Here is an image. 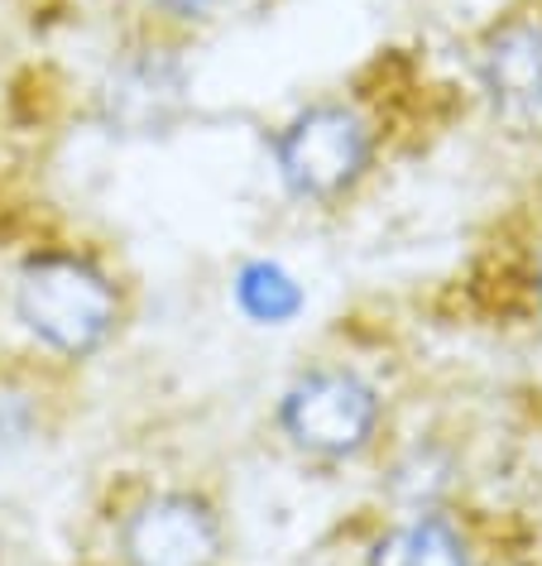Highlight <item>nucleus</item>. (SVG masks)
<instances>
[{"label": "nucleus", "mask_w": 542, "mask_h": 566, "mask_svg": "<svg viewBox=\"0 0 542 566\" xmlns=\"http://www.w3.org/2000/svg\"><path fill=\"white\" fill-rule=\"evenodd\" d=\"M480 82L504 116H542V20H513L490 34Z\"/></svg>", "instance_id": "423d86ee"}, {"label": "nucleus", "mask_w": 542, "mask_h": 566, "mask_svg": "<svg viewBox=\"0 0 542 566\" xmlns=\"http://www.w3.org/2000/svg\"><path fill=\"white\" fill-rule=\"evenodd\" d=\"M538 293H542V264H538Z\"/></svg>", "instance_id": "9b49d317"}, {"label": "nucleus", "mask_w": 542, "mask_h": 566, "mask_svg": "<svg viewBox=\"0 0 542 566\" xmlns=\"http://www.w3.org/2000/svg\"><path fill=\"white\" fill-rule=\"evenodd\" d=\"M39 437V394L20 379H0V457L30 447Z\"/></svg>", "instance_id": "1a4fd4ad"}, {"label": "nucleus", "mask_w": 542, "mask_h": 566, "mask_svg": "<svg viewBox=\"0 0 542 566\" xmlns=\"http://www.w3.org/2000/svg\"><path fill=\"white\" fill-rule=\"evenodd\" d=\"M183 96H188V77L174 53L139 49L116 63V73L102 87V111L106 125H116L121 135H159L178 120Z\"/></svg>", "instance_id": "39448f33"}, {"label": "nucleus", "mask_w": 542, "mask_h": 566, "mask_svg": "<svg viewBox=\"0 0 542 566\" xmlns=\"http://www.w3.org/2000/svg\"><path fill=\"white\" fill-rule=\"evenodd\" d=\"M221 552V523L202 494L159 490L121 523L125 566H211Z\"/></svg>", "instance_id": "20e7f679"}, {"label": "nucleus", "mask_w": 542, "mask_h": 566, "mask_svg": "<svg viewBox=\"0 0 542 566\" xmlns=\"http://www.w3.org/2000/svg\"><path fill=\"white\" fill-rule=\"evenodd\" d=\"M365 566H470V547L451 518L423 509V514H413L408 523L384 533L369 547Z\"/></svg>", "instance_id": "0eeeda50"}, {"label": "nucleus", "mask_w": 542, "mask_h": 566, "mask_svg": "<svg viewBox=\"0 0 542 566\" xmlns=\"http://www.w3.org/2000/svg\"><path fill=\"white\" fill-rule=\"evenodd\" d=\"M236 303L240 313L254 317L260 327H283L303 313V289L283 264L274 260H250L236 274Z\"/></svg>", "instance_id": "6e6552de"}, {"label": "nucleus", "mask_w": 542, "mask_h": 566, "mask_svg": "<svg viewBox=\"0 0 542 566\" xmlns=\"http://www.w3.org/2000/svg\"><path fill=\"white\" fill-rule=\"evenodd\" d=\"M154 10H164V15H178V20H202L211 10H221L226 0H149Z\"/></svg>", "instance_id": "9d476101"}, {"label": "nucleus", "mask_w": 542, "mask_h": 566, "mask_svg": "<svg viewBox=\"0 0 542 566\" xmlns=\"http://www.w3.org/2000/svg\"><path fill=\"white\" fill-rule=\"evenodd\" d=\"M369 154H375L369 125L361 120V111L341 102H317L298 111L274 139L279 182L308 202H332V197L355 188L369 168Z\"/></svg>", "instance_id": "f03ea898"}, {"label": "nucleus", "mask_w": 542, "mask_h": 566, "mask_svg": "<svg viewBox=\"0 0 542 566\" xmlns=\"http://www.w3.org/2000/svg\"><path fill=\"white\" fill-rule=\"evenodd\" d=\"M279 422L298 451L346 461L355 451H365L379 428V394L346 365H317L283 389Z\"/></svg>", "instance_id": "7ed1b4c3"}, {"label": "nucleus", "mask_w": 542, "mask_h": 566, "mask_svg": "<svg viewBox=\"0 0 542 566\" xmlns=\"http://www.w3.org/2000/svg\"><path fill=\"white\" fill-rule=\"evenodd\" d=\"M15 313L39 346L59 356H92L121 322L111 279L77 254H34L15 279Z\"/></svg>", "instance_id": "f257e3e1"}]
</instances>
